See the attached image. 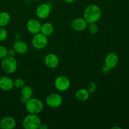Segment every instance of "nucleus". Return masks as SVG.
I'll use <instances>...</instances> for the list:
<instances>
[{
    "instance_id": "nucleus-7",
    "label": "nucleus",
    "mask_w": 129,
    "mask_h": 129,
    "mask_svg": "<svg viewBox=\"0 0 129 129\" xmlns=\"http://www.w3.org/2000/svg\"><path fill=\"white\" fill-rule=\"evenodd\" d=\"M62 96L57 93H51L45 98V103L50 108H58L62 105Z\"/></svg>"
},
{
    "instance_id": "nucleus-12",
    "label": "nucleus",
    "mask_w": 129,
    "mask_h": 129,
    "mask_svg": "<svg viewBox=\"0 0 129 129\" xmlns=\"http://www.w3.org/2000/svg\"><path fill=\"white\" fill-rule=\"evenodd\" d=\"M14 87L13 80L8 76L0 77V89L5 91H9Z\"/></svg>"
},
{
    "instance_id": "nucleus-16",
    "label": "nucleus",
    "mask_w": 129,
    "mask_h": 129,
    "mask_svg": "<svg viewBox=\"0 0 129 129\" xmlns=\"http://www.w3.org/2000/svg\"><path fill=\"white\" fill-rule=\"evenodd\" d=\"M34 95V90L29 86L25 85L21 88V101L25 103L29 99L31 98Z\"/></svg>"
},
{
    "instance_id": "nucleus-29",
    "label": "nucleus",
    "mask_w": 129,
    "mask_h": 129,
    "mask_svg": "<svg viewBox=\"0 0 129 129\" xmlns=\"http://www.w3.org/2000/svg\"><path fill=\"white\" fill-rule=\"evenodd\" d=\"M112 129H115V128H118V129H121L122 128H121L120 127H112Z\"/></svg>"
},
{
    "instance_id": "nucleus-28",
    "label": "nucleus",
    "mask_w": 129,
    "mask_h": 129,
    "mask_svg": "<svg viewBox=\"0 0 129 129\" xmlns=\"http://www.w3.org/2000/svg\"><path fill=\"white\" fill-rule=\"evenodd\" d=\"M63 1H64L65 3H66L71 4V3H74L76 0H63Z\"/></svg>"
},
{
    "instance_id": "nucleus-5",
    "label": "nucleus",
    "mask_w": 129,
    "mask_h": 129,
    "mask_svg": "<svg viewBox=\"0 0 129 129\" xmlns=\"http://www.w3.org/2000/svg\"><path fill=\"white\" fill-rule=\"evenodd\" d=\"M31 45L34 49L37 50H42L46 47L48 44L47 37L41 32L34 34L31 39Z\"/></svg>"
},
{
    "instance_id": "nucleus-21",
    "label": "nucleus",
    "mask_w": 129,
    "mask_h": 129,
    "mask_svg": "<svg viewBox=\"0 0 129 129\" xmlns=\"http://www.w3.org/2000/svg\"><path fill=\"white\" fill-rule=\"evenodd\" d=\"M13 84L15 88L20 89V88H21L25 86V81L22 78H18L13 81Z\"/></svg>"
},
{
    "instance_id": "nucleus-22",
    "label": "nucleus",
    "mask_w": 129,
    "mask_h": 129,
    "mask_svg": "<svg viewBox=\"0 0 129 129\" xmlns=\"http://www.w3.org/2000/svg\"><path fill=\"white\" fill-rule=\"evenodd\" d=\"M8 37V32L5 27H0V42L5 41Z\"/></svg>"
},
{
    "instance_id": "nucleus-8",
    "label": "nucleus",
    "mask_w": 129,
    "mask_h": 129,
    "mask_svg": "<svg viewBox=\"0 0 129 129\" xmlns=\"http://www.w3.org/2000/svg\"><path fill=\"white\" fill-rule=\"evenodd\" d=\"M51 12V6L47 3H42L39 5L36 8V15L41 20L49 17Z\"/></svg>"
},
{
    "instance_id": "nucleus-10",
    "label": "nucleus",
    "mask_w": 129,
    "mask_h": 129,
    "mask_svg": "<svg viewBox=\"0 0 129 129\" xmlns=\"http://www.w3.org/2000/svg\"><path fill=\"white\" fill-rule=\"evenodd\" d=\"M59 59L57 55L50 53L45 55L44 58V63L47 67L50 69H55L59 65Z\"/></svg>"
},
{
    "instance_id": "nucleus-20",
    "label": "nucleus",
    "mask_w": 129,
    "mask_h": 129,
    "mask_svg": "<svg viewBox=\"0 0 129 129\" xmlns=\"http://www.w3.org/2000/svg\"><path fill=\"white\" fill-rule=\"evenodd\" d=\"M88 31L91 35H94L98 31V26L96 23H89L87 26Z\"/></svg>"
},
{
    "instance_id": "nucleus-25",
    "label": "nucleus",
    "mask_w": 129,
    "mask_h": 129,
    "mask_svg": "<svg viewBox=\"0 0 129 129\" xmlns=\"http://www.w3.org/2000/svg\"><path fill=\"white\" fill-rule=\"evenodd\" d=\"M15 54H16V52L14 50L13 48L12 49H10L9 50H8V55L10 57H15Z\"/></svg>"
},
{
    "instance_id": "nucleus-26",
    "label": "nucleus",
    "mask_w": 129,
    "mask_h": 129,
    "mask_svg": "<svg viewBox=\"0 0 129 129\" xmlns=\"http://www.w3.org/2000/svg\"><path fill=\"white\" fill-rule=\"evenodd\" d=\"M110 70V69H108V68H107V66H105V65H104V66L102 68V71H103V73H107L108 71H109Z\"/></svg>"
},
{
    "instance_id": "nucleus-24",
    "label": "nucleus",
    "mask_w": 129,
    "mask_h": 129,
    "mask_svg": "<svg viewBox=\"0 0 129 129\" xmlns=\"http://www.w3.org/2000/svg\"><path fill=\"white\" fill-rule=\"evenodd\" d=\"M96 89V83L94 82L89 83L88 86V90L90 93V94L95 91Z\"/></svg>"
},
{
    "instance_id": "nucleus-4",
    "label": "nucleus",
    "mask_w": 129,
    "mask_h": 129,
    "mask_svg": "<svg viewBox=\"0 0 129 129\" xmlns=\"http://www.w3.org/2000/svg\"><path fill=\"white\" fill-rule=\"evenodd\" d=\"M1 66L5 73L7 74H13L17 69L18 63L14 57L7 55L1 60Z\"/></svg>"
},
{
    "instance_id": "nucleus-31",
    "label": "nucleus",
    "mask_w": 129,
    "mask_h": 129,
    "mask_svg": "<svg viewBox=\"0 0 129 129\" xmlns=\"http://www.w3.org/2000/svg\"><path fill=\"white\" fill-rule=\"evenodd\" d=\"M0 1H1V0H0Z\"/></svg>"
},
{
    "instance_id": "nucleus-15",
    "label": "nucleus",
    "mask_w": 129,
    "mask_h": 129,
    "mask_svg": "<svg viewBox=\"0 0 129 129\" xmlns=\"http://www.w3.org/2000/svg\"><path fill=\"white\" fill-rule=\"evenodd\" d=\"M13 48L15 50L16 53L20 54V55H24L26 54L28 50V45L23 41L18 40L15 42L13 45Z\"/></svg>"
},
{
    "instance_id": "nucleus-17",
    "label": "nucleus",
    "mask_w": 129,
    "mask_h": 129,
    "mask_svg": "<svg viewBox=\"0 0 129 129\" xmlns=\"http://www.w3.org/2000/svg\"><path fill=\"white\" fill-rule=\"evenodd\" d=\"M90 93L88 91V89L81 88L77 91L75 93V97L78 100L81 102H85L87 101L89 98Z\"/></svg>"
},
{
    "instance_id": "nucleus-9",
    "label": "nucleus",
    "mask_w": 129,
    "mask_h": 129,
    "mask_svg": "<svg viewBox=\"0 0 129 129\" xmlns=\"http://www.w3.org/2000/svg\"><path fill=\"white\" fill-rule=\"evenodd\" d=\"M119 61V57L117 53L111 52L108 53L105 59V66L108 69H113L117 67Z\"/></svg>"
},
{
    "instance_id": "nucleus-13",
    "label": "nucleus",
    "mask_w": 129,
    "mask_h": 129,
    "mask_svg": "<svg viewBox=\"0 0 129 129\" xmlns=\"http://www.w3.org/2000/svg\"><path fill=\"white\" fill-rule=\"evenodd\" d=\"M16 125V120L12 117H5L0 120V128L2 129H13Z\"/></svg>"
},
{
    "instance_id": "nucleus-18",
    "label": "nucleus",
    "mask_w": 129,
    "mask_h": 129,
    "mask_svg": "<svg viewBox=\"0 0 129 129\" xmlns=\"http://www.w3.org/2000/svg\"><path fill=\"white\" fill-rule=\"evenodd\" d=\"M54 27L51 23L46 22L41 25L40 32L45 36L48 37L54 33Z\"/></svg>"
},
{
    "instance_id": "nucleus-23",
    "label": "nucleus",
    "mask_w": 129,
    "mask_h": 129,
    "mask_svg": "<svg viewBox=\"0 0 129 129\" xmlns=\"http://www.w3.org/2000/svg\"><path fill=\"white\" fill-rule=\"evenodd\" d=\"M8 55V49L3 45H0V59H3Z\"/></svg>"
},
{
    "instance_id": "nucleus-1",
    "label": "nucleus",
    "mask_w": 129,
    "mask_h": 129,
    "mask_svg": "<svg viewBox=\"0 0 129 129\" xmlns=\"http://www.w3.org/2000/svg\"><path fill=\"white\" fill-rule=\"evenodd\" d=\"M102 10L98 5L91 4L87 6L84 9L83 16L88 23H96L102 17Z\"/></svg>"
},
{
    "instance_id": "nucleus-6",
    "label": "nucleus",
    "mask_w": 129,
    "mask_h": 129,
    "mask_svg": "<svg viewBox=\"0 0 129 129\" xmlns=\"http://www.w3.org/2000/svg\"><path fill=\"white\" fill-rule=\"evenodd\" d=\"M55 88L60 92H64L69 89L71 82L69 78L65 76H59L57 77L54 81Z\"/></svg>"
},
{
    "instance_id": "nucleus-14",
    "label": "nucleus",
    "mask_w": 129,
    "mask_h": 129,
    "mask_svg": "<svg viewBox=\"0 0 129 129\" xmlns=\"http://www.w3.org/2000/svg\"><path fill=\"white\" fill-rule=\"evenodd\" d=\"M41 25L40 23L37 20L31 19L28 20L26 23V29L30 34L34 35L40 32Z\"/></svg>"
},
{
    "instance_id": "nucleus-3",
    "label": "nucleus",
    "mask_w": 129,
    "mask_h": 129,
    "mask_svg": "<svg viewBox=\"0 0 129 129\" xmlns=\"http://www.w3.org/2000/svg\"><path fill=\"white\" fill-rule=\"evenodd\" d=\"M42 124L40 117L36 114L30 113L23 118L22 125L25 129H39Z\"/></svg>"
},
{
    "instance_id": "nucleus-19",
    "label": "nucleus",
    "mask_w": 129,
    "mask_h": 129,
    "mask_svg": "<svg viewBox=\"0 0 129 129\" xmlns=\"http://www.w3.org/2000/svg\"><path fill=\"white\" fill-rule=\"evenodd\" d=\"M11 16L6 11L0 12V27H5L10 22Z\"/></svg>"
},
{
    "instance_id": "nucleus-30",
    "label": "nucleus",
    "mask_w": 129,
    "mask_h": 129,
    "mask_svg": "<svg viewBox=\"0 0 129 129\" xmlns=\"http://www.w3.org/2000/svg\"><path fill=\"white\" fill-rule=\"evenodd\" d=\"M31 1H40V0H31Z\"/></svg>"
},
{
    "instance_id": "nucleus-27",
    "label": "nucleus",
    "mask_w": 129,
    "mask_h": 129,
    "mask_svg": "<svg viewBox=\"0 0 129 129\" xmlns=\"http://www.w3.org/2000/svg\"><path fill=\"white\" fill-rule=\"evenodd\" d=\"M40 129H47L48 128V126L46 124H44V123H42L40 126Z\"/></svg>"
},
{
    "instance_id": "nucleus-2",
    "label": "nucleus",
    "mask_w": 129,
    "mask_h": 129,
    "mask_svg": "<svg viewBox=\"0 0 129 129\" xmlns=\"http://www.w3.org/2000/svg\"><path fill=\"white\" fill-rule=\"evenodd\" d=\"M25 104V108L29 113L38 115L41 113L44 108L43 102L36 98L29 99Z\"/></svg>"
},
{
    "instance_id": "nucleus-11",
    "label": "nucleus",
    "mask_w": 129,
    "mask_h": 129,
    "mask_svg": "<svg viewBox=\"0 0 129 129\" xmlns=\"http://www.w3.org/2000/svg\"><path fill=\"white\" fill-rule=\"evenodd\" d=\"M88 23L84 18H76L73 20L71 26L73 29L77 31H83L87 29Z\"/></svg>"
}]
</instances>
